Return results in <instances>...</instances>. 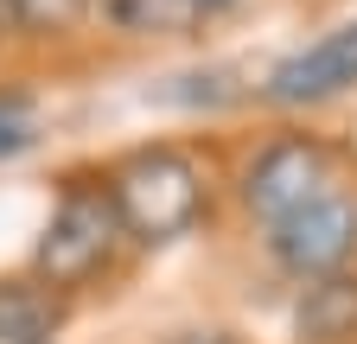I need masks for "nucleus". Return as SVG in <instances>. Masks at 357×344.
<instances>
[{"instance_id":"423d86ee","label":"nucleus","mask_w":357,"mask_h":344,"mask_svg":"<svg viewBox=\"0 0 357 344\" xmlns=\"http://www.w3.org/2000/svg\"><path fill=\"white\" fill-rule=\"evenodd\" d=\"M294 331L300 344H351L357 338V274H319L306 281L300 306H294Z\"/></svg>"},{"instance_id":"39448f33","label":"nucleus","mask_w":357,"mask_h":344,"mask_svg":"<svg viewBox=\"0 0 357 344\" xmlns=\"http://www.w3.org/2000/svg\"><path fill=\"white\" fill-rule=\"evenodd\" d=\"M344 90H357V19L332 26L326 38H312L306 52L281 58L268 70V83H261V96L275 109H312V102H332Z\"/></svg>"},{"instance_id":"7ed1b4c3","label":"nucleus","mask_w":357,"mask_h":344,"mask_svg":"<svg viewBox=\"0 0 357 344\" xmlns=\"http://www.w3.org/2000/svg\"><path fill=\"white\" fill-rule=\"evenodd\" d=\"M268 249H275V262L300 281H319V274H338L351 268L357 255V198L344 191H319L306 198L300 210H287L281 224H268Z\"/></svg>"},{"instance_id":"1a4fd4ad","label":"nucleus","mask_w":357,"mask_h":344,"mask_svg":"<svg viewBox=\"0 0 357 344\" xmlns=\"http://www.w3.org/2000/svg\"><path fill=\"white\" fill-rule=\"evenodd\" d=\"M7 7V26L26 32V38H58L70 26H83L96 13V0H0Z\"/></svg>"},{"instance_id":"f257e3e1","label":"nucleus","mask_w":357,"mask_h":344,"mask_svg":"<svg viewBox=\"0 0 357 344\" xmlns=\"http://www.w3.org/2000/svg\"><path fill=\"white\" fill-rule=\"evenodd\" d=\"M109 191H115V210H121V230L134 242H178L204 217V172L178 147L134 153L109 179Z\"/></svg>"},{"instance_id":"0eeeda50","label":"nucleus","mask_w":357,"mask_h":344,"mask_svg":"<svg viewBox=\"0 0 357 344\" xmlns=\"http://www.w3.org/2000/svg\"><path fill=\"white\" fill-rule=\"evenodd\" d=\"M96 13L128 38H185L198 19H211L198 0H96Z\"/></svg>"},{"instance_id":"ddd939ff","label":"nucleus","mask_w":357,"mask_h":344,"mask_svg":"<svg viewBox=\"0 0 357 344\" xmlns=\"http://www.w3.org/2000/svg\"><path fill=\"white\" fill-rule=\"evenodd\" d=\"M0 26H7V7H0Z\"/></svg>"},{"instance_id":"f03ea898","label":"nucleus","mask_w":357,"mask_h":344,"mask_svg":"<svg viewBox=\"0 0 357 344\" xmlns=\"http://www.w3.org/2000/svg\"><path fill=\"white\" fill-rule=\"evenodd\" d=\"M121 210H115V191L102 179H70L58 210H52V224H45L38 236V255H32V268L45 287H83L89 274H96L115 242H121Z\"/></svg>"},{"instance_id":"f8f14e48","label":"nucleus","mask_w":357,"mask_h":344,"mask_svg":"<svg viewBox=\"0 0 357 344\" xmlns=\"http://www.w3.org/2000/svg\"><path fill=\"white\" fill-rule=\"evenodd\" d=\"M198 7H204V13H223V7H236V0H198Z\"/></svg>"},{"instance_id":"6e6552de","label":"nucleus","mask_w":357,"mask_h":344,"mask_svg":"<svg viewBox=\"0 0 357 344\" xmlns=\"http://www.w3.org/2000/svg\"><path fill=\"white\" fill-rule=\"evenodd\" d=\"M58 325V306L38 287H13L0 281V344H45Z\"/></svg>"},{"instance_id":"20e7f679","label":"nucleus","mask_w":357,"mask_h":344,"mask_svg":"<svg viewBox=\"0 0 357 344\" xmlns=\"http://www.w3.org/2000/svg\"><path fill=\"white\" fill-rule=\"evenodd\" d=\"M319 191H332V159H326L319 141H275V147H261L255 166L243 172V204L261 224H281L287 210H300Z\"/></svg>"},{"instance_id":"9d476101","label":"nucleus","mask_w":357,"mask_h":344,"mask_svg":"<svg viewBox=\"0 0 357 344\" xmlns=\"http://www.w3.org/2000/svg\"><path fill=\"white\" fill-rule=\"evenodd\" d=\"M38 141V109L26 96H0V159H13Z\"/></svg>"},{"instance_id":"9b49d317","label":"nucleus","mask_w":357,"mask_h":344,"mask_svg":"<svg viewBox=\"0 0 357 344\" xmlns=\"http://www.w3.org/2000/svg\"><path fill=\"white\" fill-rule=\"evenodd\" d=\"M166 344H236L230 331H178V338H166Z\"/></svg>"}]
</instances>
